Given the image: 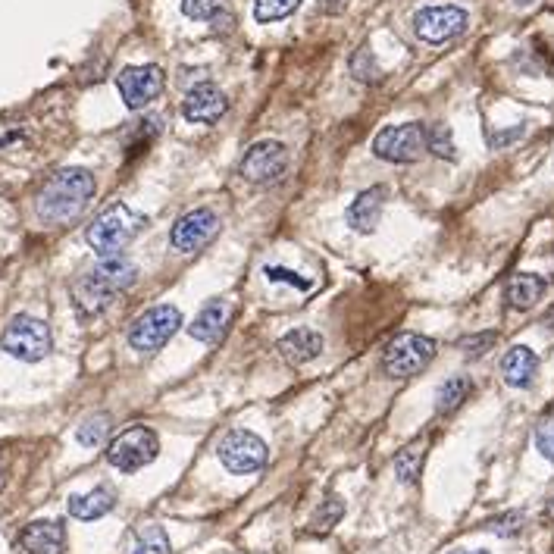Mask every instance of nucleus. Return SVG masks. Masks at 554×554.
<instances>
[{
	"instance_id": "7",
	"label": "nucleus",
	"mask_w": 554,
	"mask_h": 554,
	"mask_svg": "<svg viewBox=\"0 0 554 554\" xmlns=\"http://www.w3.org/2000/svg\"><path fill=\"white\" fill-rule=\"evenodd\" d=\"M182 326V313L173 304H157L144 310L129 329V345L141 354H157Z\"/></svg>"
},
{
	"instance_id": "36",
	"label": "nucleus",
	"mask_w": 554,
	"mask_h": 554,
	"mask_svg": "<svg viewBox=\"0 0 554 554\" xmlns=\"http://www.w3.org/2000/svg\"><path fill=\"white\" fill-rule=\"evenodd\" d=\"M348 4H351V0H323V10H326L329 16H339V13L348 10Z\"/></svg>"
},
{
	"instance_id": "17",
	"label": "nucleus",
	"mask_w": 554,
	"mask_h": 554,
	"mask_svg": "<svg viewBox=\"0 0 554 554\" xmlns=\"http://www.w3.org/2000/svg\"><path fill=\"white\" fill-rule=\"evenodd\" d=\"M382 210H385V188H367L351 201V207L345 210V220L354 232L370 235L382 220Z\"/></svg>"
},
{
	"instance_id": "25",
	"label": "nucleus",
	"mask_w": 554,
	"mask_h": 554,
	"mask_svg": "<svg viewBox=\"0 0 554 554\" xmlns=\"http://www.w3.org/2000/svg\"><path fill=\"white\" fill-rule=\"evenodd\" d=\"M107 436H110V417H107V414H94V417L82 420V426L76 429V439H79V445H85V448L104 445Z\"/></svg>"
},
{
	"instance_id": "9",
	"label": "nucleus",
	"mask_w": 554,
	"mask_h": 554,
	"mask_svg": "<svg viewBox=\"0 0 554 554\" xmlns=\"http://www.w3.org/2000/svg\"><path fill=\"white\" fill-rule=\"evenodd\" d=\"M288 170V151L282 141H254L251 148L245 151L242 163H238V173H242L245 182H254V185H270V182H279Z\"/></svg>"
},
{
	"instance_id": "3",
	"label": "nucleus",
	"mask_w": 554,
	"mask_h": 554,
	"mask_svg": "<svg viewBox=\"0 0 554 554\" xmlns=\"http://www.w3.org/2000/svg\"><path fill=\"white\" fill-rule=\"evenodd\" d=\"M148 226V216L132 210L129 204L116 201L107 210H101L94 216V223L85 232V242L98 251L101 257H116L123 254V248L129 242H135V235Z\"/></svg>"
},
{
	"instance_id": "37",
	"label": "nucleus",
	"mask_w": 554,
	"mask_h": 554,
	"mask_svg": "<svg viewBox=\"0 0 554 554\" xmlns=\"http://www.w3.org/2000/svg\"><path fill=\"white\" fill-rule=\"evenodd\" d=\"M545 323H548V326H551V329H554V307H551V310H548V317H545Z\"/></svg>"
},
{
	"instance_id": "11",
	"label": "nucleus",
	"mask_w": 554,
	"mask_h": 554,
	"mask_svg": "<svg viewBox=\"0 0 554 554\" xmlns=\"http://www.w3.org/2000/svg\"><path fill=\"white\" fill-rule=\"evenodd\" d=\"M216 232H220V216L210 207H195V210L182 213L176 226L170 229V245L179 254H195L213 242Z\"/></svg>"
},
{
	"instance_id": "38",
	"label": "nucleus",
	"mask_w": 554,
	"mask_h": 554,
	"mask_svg": "<svg viewBox=\"0 0 554 554\" xmlns=\"http://www.w3.org/2000/svg\"><path fill=\"white\" fill-rule=\"evenodd\" d=\"M454 554H489V551H454Z\"/></svg>"
},
{
	"instance_id": "30",
	"label": "nucleus",
	"mask_w": 554,
	"mask_h": 554,
	"mask_svg": "<svg viewBox=\"0 0 554 554\" xmlns=\"http://www.w3.org/2000/svg\"><path fill=\"white\" fill-rule=\"evenodd\" d=\"M223 7H226V0H182V13L188 19H198V22L213 19Z\"/></svg>"
},
{
	"instance_id": "39",
	"label": "nucleus",
	"mask_w": 554,
	"mask_h": 554,
	"mask_svg": "<svg viewBox=\"0 0 554 554\" xmlns=\"http://www.w3.org/2000/svg\"><path fill=\"white\" fill-rule=\"evenodd\" d=\"M548 517H554V498H551V504H548Z\"/></svg>"
},
{
	"instance_id": "16",
	"label": "nucleus",
	"mask_w": 554,
	"mask_h": 554,
	"mask_svg": "<svg viewBox=\"0 0 554 554\" xmlns=\"http://www.w3.org/2000/svg\"><path fill=\"white\" fill-rule=\"evenodd\" d=\"M19 545L29 554H63L66 551V526H63V520H35L22 529Z\"/></svg>"
},
{
	"instance_id": "23",
	"label": "nucleus",
	"mask_w": 554,
	"mask_h": 554,
	"mask_svg": "<svg viewBox=\"0 0 554 554\" xmlns=\"http://www.w3.org/2000/svg\"><path fill=\"white\" fill-rule=\"evenodd\" d=\"M473 395V382L470 376H451L445 379V385H439L436 392V411L439 414H454L467 398Z\"/></svg>"
},
{
	"instance_id": "27",
	"label": "nucleus",
	"mask_w": 554,
	"mask_h": 554,
	"mask_svg": "<svg viewBox=\"0 0 554 554\" xmlns=\"http://www.w3.org/2000/svg\"><path fill=\"white\" fill-rule=\"evenodd\" d=\"M342 514H345V501L339 495H329L326 501H320V511L313 514L310 529L313 533H329V529L342 520Z\"/></svg>"
},
{
	"instance_id": "8",
	"label": "nucleus",
	"mask_w": 554,
	"mask_h": 554,
	"mask_svg": "<svg viewBox=\"0 0 554 554\" xmlns=\"http://www.w3.org/2000/svg\"><path fill=\"white\" fill-rule=\"evenodd\" d=\"M426 151H429L426 126L420 123L385 126L373 138V154L385 163H417Z\"/></svg>"
},
{
	"instance_id": "18",
	"label": "nucleus",
	"mask_w": 554,
	"mask_h": 554,
	"mask_svg": "<svg viewBox=\"0 0 554 554\" xmlns=\"http://www.w3.org/2000/svg\"><path fill=\"white\" fill-rule=\"evenodd\" d=\"M539 373V357L533 348L514 345L508 354L501 357V379L511 385V389H529Z\"/></svg>"
},
{
	"instance_id": "10",
	"label": "nucleus",
	"mask_w": 554,
	"mask_h": 554,
	"mask_svg": "<svg viewBox=\"0 0 554 554\" xmlns=\"http://www.w3.org/2000/svg\"><path fill=\"white\" fill-rule=\"evenodd\" d=\"M220 454V461L229 473H238V476H248V473H257L263 464H267V442L248 429H232L229 436L220 442L216 448Z\"/></svg>"
},
{
	"instance_id": "28",
	"label": "nucleus",
	"mask_w": 554,
	"mask_h": 554,
	"mask_svg": "<svg viewBox=\"0 0 554 554\" xmlns=\"http://www.w3.org/2000/svg\"><path fill=\"white\" fill-rule=\"evenodd\" d=\"M426 141H429V151L442 157V160H457V148H454V135L448 126L436 123V126H426Z\"/></svg>"
},
{
	"instance_id": "21",
	"label": "nucleus",
	"mask_w": 554,
	"mask_h": 554,
	"mask_svg": "<svg viewBox=\"0 0 554 554\" xmlns=\"http://www.w3.org/2000/svg\"><path fill=\"white\" fill-rule=\"evenodd\" d=\"M113 504H116L113 489L98 486V489H91L85 495H72L69 498V514L76 520H101L104 514L113 511Z\"/></svg>"
},
{
	"instance_id": "33",
	"label": "nucleus",
	"mask_w": 554,
	"mask_h": 554,
	"mask_svg": "<svg viewBox=\"0 0 554 554\" xmlns=\"http://www.w3.org/2000/svg\"><path fill=\"white\" fill-rule=\"evenodd\" d=\"M536 448L542 451L545 461L554 464V417L545 420V423H539V429H536Z\"/></svg>"
},
{
	"instance_id": "5",
	"label": "nucleus",
	"mask_w": 554,
	"mask_h": 554,
	"mask_svg": "<svg viewBox=\"0 0 554 554\" xmlns=\"http://www.w3.org/2000/svg\"><path fill=\"white\" fill-rule=\"evenodd\" d=\"M432 357H436V342H432L429 335L401 332L389 342V348H385L382 370L392 379H414L432 364Z\"/></svg>"
},
{
	"instance_id": "31",
	"label": "nucleus",
	"mask_w": 554,
	"mask_h": 554,
	"mask_svg": "<svg viewBox=\"0 0 554 554\" xmlns=\"http://www.w3.org/2000/svg\"><path fill=\"white\" fill-rule=\"evenodd\" d=\"M486 529H492L495 536H517L523 529V514L520 511H511V514H501L495 520L486 523Z\"/></svg>"
},
{
	"instance_id": "20",
	"label": "nucleus",
	"mask_w": 554,
	"mask_h": 554,
	"mask_svg": "<svg viewBox=\"0 0 554 554\" xmlns=\"http://www.w3.org/2000/svg\"><path fill=\"white\" fill-rule=\"evenodd\" d=\"M548 292V282L539 273H514L504 285V301L514 310H533Z\"/></svg>"
},
{
	"instance_id": "35",
	"label": "nucleus",
	"mask_w": 554,
	"mask_h": 554,
	"mask_svg": "<svg viewBox=\"0 0 554 554\" xmlns=\"http://www.w3.org/2000/svg\"><path fill=\"white\" fill-rule=\"evenodd\" d=\"M523 135V126H517V129H511V132H498V135H492L489 141H492V148L495 151H501L504 148V144H511V141H517Z\"/></svg>"
},
{
	"instance_id": "19",
	"label": "nucleus",
	"mask_w": 554,
	"mask_h": 554,
	"mask_svg": "<svg viewBox=\"0 0 554 554\" xmlns=\"http://www.w3.org/2000/svg\"><path fill=\"white\" fill-rule=\"evenodd\" d=\"M229 317H232V307L226 301H210L198 317L195 323L188 326V335L195 342H204V345H213L223 339V332L229 326Z\"/></svg>"
},
{
	"instance_id": "34",
	"label": "nucleus",
	"mask_w": 554,
	"mask_h": 554,
	"mask_svg": "<svg viewBox=\"0 0 554 554\" xmlns=\"http://www.w3.org/2000/svg\"><path fill=\"white\" fill-rule=\"evenodd\" d=\"M263 276H267L270 282H288V285L301 288V292H307V288H310V279H304V276H298L292 270H285V267H267V270H263Z\"/></svg>"
},
{
	"instance_id": "4",
	"label": "nucleus",
	"mask_w": 554,
	"mask_h": 554,
	"mask_svg": "<svg viewBox=\"0 0 554 554\" xmlns=\"http://www.w3.org/2000/svg\"><path fill=\"white\" fill-rule=\"evenodd\" d=\"M0 348L10 357L22 360V364H38L54 348L51 326L38 317H29V313H16L4 326V332H0Z\"/></svg>"
},
{
	"instance_id": "2",
	"label": "nucleus",
	"mask_w": 554,
	"mask_h": 554,
	"mask_svg": "<svg viewBox=\"0 0 554 554\" xmlns=\"http://www.w3.org/2000/svg\"><path fill=\"white\" fill-rule=\"evenodd\" d=\"M135 279H138V267L129 257L123 254L101 257L98 267H91L85 276L72 282V298H76V307L82 313L94 317V313L107 310L116 295H123L126 288H132Z\"/></svg>"
},
{
	"instance_id": "32",
	"label": "nucleus",
	"mask_w": 554,
	"mask_h": 554,
	"mask_svg": "<svg viewBox=\"0 0 554 554\" xmlns=\"http://www.w3.org/2000/svg\"><path fill=\"white\" fill-rule=\"evenodd\" d=\"M495 342H498L495 332H476V335H470V339L461 342V351H464L467 357H483Z\"/></svg>"
},
{
	"instance_id": "6",
	"label": "nucleus",
	"mask_w": 554,
	"mask_h": 554,
	"mask_svg": "<svg viewBox=\"0 0 554 554\" xmlns=\"http://www.w3.org/2000/svg\"><path fill=\"white\" fill-rule=\"evenodd\" d=\"M160 454V439L157 432L148 426H129L107 445V461L119 473H135L157 461Z\"/></svg>"
},
{
	"instance_id": "12",
	"label": "nucleus",
	"mask_w": 554,
	"mask_h": 554,
	"mask_svg": "<svg viewBox=\"0 0 554 554\" xmlns=\"http://www.w3.org/2000/svg\"><path fill=\"white\" fill-rule=\"evenodd\" d=\"M467 10L445 4V7H426L414 16V32L426 44H448L467 32Z\"/></svg>"
},
{
	"instance_id": "24",
	"label": "nucleus",
	"mask_w": 554,
	"mask_h": 554,
	"mask_svg": "<svg viewBox=\"0 0 554 554\" xmlns=\"http://www.w3.org/2000/svg\"><path fill=\"white\" fill-rule=\"evenodd\" d=\"M170 551H173L170 536H166V529L157 523L135 529V536L129 542V554H170Z\"/></svg>"
},
{
	"instance_id": "26",
	"label": "nucleus",
	"mask_w": 554,
	"mask_h": 554,
	"mask_svg": "<svg viewBox=\"0 0 554 554\" xmlns=\"http://www.w3.org/2000/svg\"><path fill=\"white\" fill-rule=\"evenodd\" d=\"M298 7H301V0H254V19L267 26V22L288 19Z\"/></svg>"
},
{
	"instance_id": "13",
	"label": "nucleus",
	"mask_w": 554,
	"mask_h": 554,
	"mask_svg": "<svg viewBox=\"0 0 554 554\" xmlns=\"http://www.w3.org/2000/svg\"><path fill=\"white\" fill-rule=\"evenodd\" d=\"M163 69L154 63H144V66H126L123 72L116 76V88H119V98L129 110H144L151 101L160 98L163 91Z\"/></svg>"
},
{
	"instance_id": "14",
	"label": "nucleus",
	"mask_w": 554,
	"mask_h": 554,
	"mask_svg": "<svg viewBox=\"0 0 554 554\" xmlns=\"http://www.w3.org/2000/svg\"><path fill=\"white\" fill-rule=\"evenodd\" d=\"M226 110H229L226 94L216 88L213 82L195 85V88L185 94V101H182V116L188 119V123H195V126L220 123V119L226 116Z\"/></svg>"
},
{
	"instance_id": "29",
	"label": "nucleus",
	"mask_w": 554,
	"mask_h": 554,
	"mask_svg": "<svg viewBox=\"0 0 554 554\" xmlns=\"http://www.w3.org/2000/svg\"><path fill=\"white\" fill-rule=\"evenodd\" d=\"M351 76L357 82H379L382 79V69H379L370 47H360V51L351 57Z\"/></svg>"
},
{
	"instance_id": "22",
	"label": "nucleus",
	"mask_w": 554,
	"mask_h": 554,
	"mask_svg": "<svg viewBox=\"0 0 554 554\" xmlns=\"http://www.w3.org/2000/svg\"><path fill=\"white\" fill-rule=\"evenodd\" d=\"M426 448H429V436L407 442V445L398 451V457H395V473H398L401 483L411 486V483H417V479H420L423 461H426Z\"/></svg>"
},
{
	"instance_id": "1",
	"label": "nucleus",
	"mask_w": 554,
	"mask_h": 554,
	"mask_svg": "<svg viewBox=\"0 0 554 554\" xmlns=\"http://www.w3.org/2000/svg\"><path fill=\"white\" fill-rule=\"evenodd\" d=\"M98 182L82 166H66L57 170L51 179L44 182L41 195H38V216L51 226H63L79 220L82 210L91 204Z\"/></svg>"
},
{
	"instance_id": "15",
	"label": "nucleus",
	"mask_w": 554,
	"mask_h": 554,
	"mask_svg": "<svg viewBox=\"0 0 554 554\" xmlns=\"http://www.w3.org/2000/svg\"><path fill=\"white\" fill-rule=\"evenodd\" d=\"M323 348H326L323 335L317 329H307V326L285 332L279 339V345H276L282 360L285 364H292V367H304V364H310V360H317L323 354Z\"/></svg>"
}]
</instances>
